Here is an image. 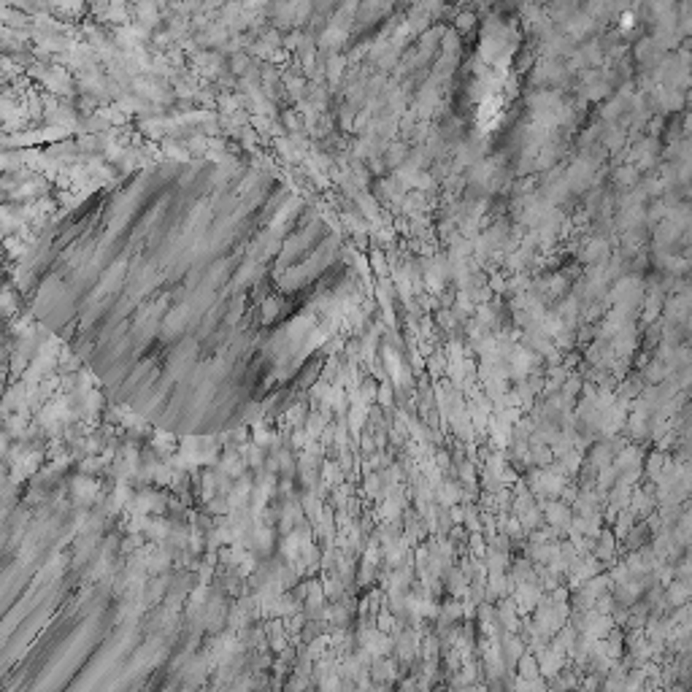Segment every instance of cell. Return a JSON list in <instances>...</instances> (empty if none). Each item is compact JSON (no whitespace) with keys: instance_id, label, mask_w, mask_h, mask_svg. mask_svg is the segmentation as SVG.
Listing matches in <instances>:
<instances>
[{"instance_id":"obj_1","label":"cell","mask_w":692,"mask_h":692,"mask_svg":"<svg viewBox=\"0 0 692 692\" xmlns=\"http://www.w3.org/2000/svg\"><path fill=\"white\" fill-rule=\"evenodd\" d=\"M660 76L668 90H681V84L690 81V57L687 54H674L671 60L662 62Z\"/></svg>"},{"instance_id":"obj_2","label":"cell","mask_w":692,"mask_h":692,"mask_svg":"<svg viewBox=\"0 0 692 692\" xmlns=\"http://www.w3.org/2000/svg\"><path fill=\"white\" fill-rule=\"evenodd\" d=\"M655 95H657V103H660L662 111H679V108L684 106V95H681V90H668V87H660Z\"/></svg>"},{"instance_id":"obj_3","label":"cell","mask_w":692,"mask_h":692,"mask_svg":"<svg viewBox=\"0 0 692 692\" xmlns=\"http://www.w3.org/2000/svg\"><path fill=\"white\" fill-rule=\"evenodd\" d=\"M655 149H657V146H655V141H641V143L635 146L633 157H635V160L641 157V168H649V165L655 163Z\"/></svg>"}]
</instances>
